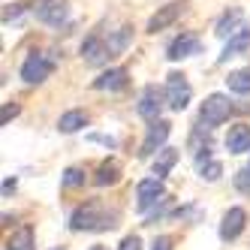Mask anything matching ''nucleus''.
<instances>
[{
    "instance_id": "nucleus-1",
    "label": "nucleus",
    "mask_w": 250,
    "mask_h": 250,
    "mask_svg": "<svg viewBox=\"0 0 250 250\" xmlns=\"http://www.w3.org/2000/svg\"><path fill=\"white\" fill-rule=\"evenodd\" d=\"M115 226H118V214H109L103 208V202H84L69 217V229L73 232H105Z\"/></svg>"
},
{
    "instance_id": "nucleus-2",
    "label": "nucleus",
    "mask_w": 250,
    "mask_h": 250,
    "mask_svg": "<svg viewBox=\"0 0 250 250\" xmlns=\"http://www.w3.org/2000/svg\"><path fill=\"white\" fill-rule=\"evenodd\" d=\"M232 112H235V105L229 103V97H223V94H211V97L202 103L199 118H202V124H208V127H220L223 121H229Z\"/></svg>"
},
{
    "instance_id": "nucleus-3",
    "label": "nucleus",
    "mask_w": 250,
    "mask_h": 250,
    "mask_svg": "<svg viewBox=\"0 0 250 250\" xmlns=\"http://www.w3.org/2000/svg\"><path fill=\"white\" fill-rule=\"evenodd\" d=\"M51 73H55V58H48L45 51H33V55L24 61V66H21V79L27 84H40Z\"/></svg>"
},
{
    "instance_id": "nucleus-4",
    "label": "nucleus",
    "mask_w": 250,
    "mask_h": 250,
    "mask_svg": "<svg viewBox=\"0 0 250 250\" xmlns=\"http://www.w3.org/2000/svg\"><path fill=\"white\" fill-rule=\"evenodd\" d=\"M190 84L181 73H169L166 76V105L172 112H184L187 103H190Z\"/></svg>"
},
{
    "instance_id": "nucleus-5",
    "label": "nucleus",
    "mask_w": 250,
    "mask_h": 250,
    "mask_svg": "<svg viewBox=\"0 0 250 250\" xmlns=\"http://www.w3.org/2000/svg\"><path fill=\"white\" fill-rule=\"evenodd\" d=\"M169 133H172V124L169 121H154L151 127H148V136H145V142H142V148H139V157H151L169 139Z\"/></svg>"
},
{
    "instance_id": "nucleus-6",
    "label": "nucleus",
    "mask_w": 250,
    "mask_h": 250,
    "mask_svg": "<svg viewBox=\"0 0 250 250\" xmlns=\"http://www.w3.org/2000/svg\"><path fill=\"white\" fill-rule=\"evenodd\" d=\"M82 58L91 63V66H103L105 61L112 58V51H109V42H105L103 37H87L84 42H82Z\"/></svg>"
},
{
    "instance_id": "nucleus-7",
    "label": "nucleus",
    "mask_w": 250,
    "mask_h": 250,
    "mask_svg": "<svg viewBox=\"0 0 250 250\" xmlns=\"http://www.w3.org/2000/svg\"><path fill=\"white\" fill-rule=\"evenodd\" d=\"M136 199H139V211L157 205L160 199H163V181H160V178H145V181H139Z\"/></svg>"
},
{
    "instance_id": "nucleus-8",
    "label": "nucleus",
    "mask_w": 250,
    "mask_h": 250,
    "mask_svg": "<svg viewBox=\"0 0 250 250\" xmlns=\"http://www.w3.org/2000/svg\"><path fill=\"white\" fill-rule=\"evenodd\" d=\"M136 112L145 121H157L160 112H163V94H160L154 84H148L145 94H142V100H139V105H136Z\"/></svg>"
},
{
    "instance_id": "nucleus-9",
    "label": "nucleus",
    "mask_w": 250,
    "mask_h": 250,
    "mask_svg": "<svg viewBox=\"0 0 250 250\" xmlns=\"http://www.w3.org/2000/svg\"><path fill=\"white\" fill-rule=\"evenodd\" d=\"M244 223H247L244 208H229L223 214V223H220V238L223 241H235L241 232H244Z\"/></svg>"
},
{
    "instance_id": "nucleus-10",
    "label": "nucleus",
    "mask_w": 250,
    "mask_h": 250,
    "mask_svg": "<svg viewBox=\"0 0 250 250\" xmlns=\"http://www.w3.org/2000/svg\"><path fill=\"white\" fill-rule=\"evenodd\" d=\"M202 51V42H199V37L196 33H181L172 45H169V61H181V58H190V55H199Z\"/></svg>"
},
{
    "instance_id": "nucleus-11",
    "label": "nucleus",
    "mask_w": 250,
    "mask_h": 250,
    "mask_svg": "<svg viewBox=\"0 0 250 250\" xmlns=\"http://www.w3.org/2000/svg\"><path fill=\"white\" fill-rule=\"evenodd\" d=\"M181 12H184V6H181V3H166V6H160V9L151 15L148 30H151V33L166 30L169 24H175V21H178V15H181Z\"/></svg>"
},
{
    "instance_id": "nucleus-12",
    "label": "nucleus",
    "mask_w": 250,
    "mask_h": 250,
    "mask_svg": "<svg viewBox=\"0 0 250 250\" xmlns=\"http://www.w3.org/2000/svg\"><path fill=\"white\" fill-rule=\"evenodd\" d=\"M226 151L229 154L250 151V127H247V124H235V127H229V133H226Z\"/></svg>"
},
{
    "instance_id": "nucleus-13",
    "label": "nucleus",
    "mask_w": 250,
    "mask_h": 250,
    "mask_svg": "<svg viewBox=\"0 0 250 250\" xmlns=\"http://www.w3.org/2000/svg\"><path fill=\"white\" fill-rule=\"evenodd\" d=\"M130 82V73L127 69H109V73H103L100 79H94V87L97 91H121V87H127Z\"/></svg>"
},
{
    "instance_id": "nucleus-14",
    "label": "nucleus",
    "mask_w": 250,
    "mask_h": 250,
    "mask_svg": "<svg viewBox=\"0 0 250 250\" xmlns=\"http://www.w3.org/2000/svg\"><path fill=\"white\" fill-rule=\"evenodd\" d=\"M37 19H40L42 24H51V27H61V21L66 19V3H63V0H51V3L40 6V12H37Z\"/></svg>"
},
{
    "instance_id": "nucleus-15",
    "label": "nucleus",
    "mask_w": 250,
    "mask_h": 250,
    "mask_svg": "<svg viewBox=\"0 0 250 250\" xmlns=\"http://www.w3.org/2000/svg\"><path fill=\"white\" fill-rule=\"evenodd\" d=\"M250 45V24H244L235 37H229V42H226V48H223V55H220V63L223 61H229V58H235L238 51H244Z\"/></svg>"
},
{
    "instance_id": "nucleus-16",
    "label": "nucleus",
    "mask_w": 250,
    "mask_h": 250,
    "mask_svg": "<svg viewBox=\"0 0 250 250\" xmlns=\"http://www.w3.org/2000/svg\"><path fill=\"white\" fill-rule=\"evenodd\" d=\"M118 178H121V163H118V160H103L97 175H94V184L97 187H109V184L118 181Z\"/></svg>"
},
{
    "instance_id": "nucleus-17",
    "label": "nucleus",
    "mask_w": 250,
    "mask_h": 250,
    "mask_svg": "<svg viewBox=\"0 0 250 250\" xmlns=\"http://www.w3.org/2000/svg\"><path fill=\"white\" fill-rule=\"evenodd\" d=\"M6 250H33V229L21 226L6 238Z\"/></svg>"
},
{
    "instance_id": "nucleus-18",
    "label": "nucleus",
    "mask_w": 250,
    "mask_h": 250,
    "mask_svg": "<svg viewBox=\"0 0 250 250\" xmlns=\"http://www.w3.org/2000/svg\"><path fill=\"white\" fill-rule=\"evenodd\" d=\"M58 127H61V133H79L82 127H87V115H84V112H79V109H73V112L61 115Z\"/></svg>"
},
{
    "instance_id": "nucleus-19",
    "label": "nucleus",
    "mask_w": 250,
    "mask_h": 250,
    "mask_svg": "<svg viewBox=\"0 0 250 250\" xmlns=\"http://www.w3.org/2000/svg\"><path fill=\"white\" fill-rule=\"evenodd\" d=\"M226 87H229V91H235V94H250V66L229 73L226 76Z\"/></svg>"
},
{
    "instance_id": "nucleus-20",
    "label": "nucleus",
    "mask_w": 250,
    "mask_h": 250,
    "mask_svg": "<svg viewBox=\"0 0 250 250\" xmlns=\"http://www.w3.org/2000/svg\"><path fill=\"white\" fill-rule=\"evenodd\" d=\"M178 163V151L175 148H163L157 154V160H154V175L157 178H163V175H169V169Z\"/></svg>"
},
{
    "instance_id": "nucleus-21",
    "label": "nucleus",
    "mask_w": 250,
    "mask_h": 250,
    "mask_svg": "<svg viewBox=\"0 0 250 250\" xmlns=\"http://www.w3.org/2000/svg\"><path fill=\"white\" fill-rule=\"evenodd\" d=\"M130 40H133V30H130V27H121V30L115 33V37H109V40H105V42H109L112 58H115V55H121V51L130 45Z\"/></svg>"
},
{
    "instance_id": "nucleus-22",
    "label": "nucleus",
    "mask_w": 250,
    "mask_h": 250,
    "mask_svg": "<svg viewBox=\"0 0 250 250\" xmlns=\"http://www.w3.org/2000/svg\"><path fill=\"white\" fill-rule=\"evenodd\" d=\"M238 19H241V12L238 9H232V12H226L223 15V19H220V24H217V33H220V37H226V33H232V37H235V24H238Z\"/></svg>"
},
{
    "instance_id": "nucleus-23",
    "label": "nucleus",
    "mask_w": 250,
    "mask_h": 250,
    "mask_svg": "<svg viewBox=\"0 0 250 250\" xmlns=\"http://www.w3.org/2000/svg\"><path fill=\"white\" fill-rule=\"evenodd\" d=\"M84 181H87V172L79 169V166H69V169L63 172V187H82Z\"/></svg>"
},
{
    "instance_id": "nucleus-24",
    "label": "nucleus",
    "mask_w": 250,
    "mask_h": 250,
    "mask_svg": "<svg viewBox=\"0 0 250 250\" xmlns=\"http://www.w3.org/2000/svg\"><path fill=\"white\" fill-rule=\"evenodd\" d=\"M199 172H202V178H205V181H217V178L223 175V166L217 163V160H208L205 166H199Z\"/></svg>"
},
{
    "instance_id": "nucleus-25",
    "label": "nucleus",
    "mask_w": 250,
    "mask_h": 250,
    "mask_svg": "<svg viewBox=\"0 0 250 250\" xmlns=\"http://www.w3.org/2000/svg\"><path fill=\"white\" fill-rule=\"evenodd\" d=\"M15 115H19V105H15V103H6V105H3V112H0V124L6 127V124H9Z\"/></svg>"
},
{
    "instance_id": "nucleus-26",
    "label": "nucleus",
    "mask_w": 250,
    "mask_h": 250,
    "mask_svg": "<svg viewBox=\"0 0 250 250\" xmlns=\"http://www.w3.org/2000/svg\"><path fill=\"white\" fill-rule=\"evenodd\" d=\"M235 187H238L241 193H250V169H244V172L235 175Z\"/></svg>"
},
{
    "instance_id": "nucleus-27",
    "label": "nucleus",
    "mask_w": 250,
    "mask_h": 250,
    "mask_svg": "<svg viewBox=\"0 0 250 250\" xmlns=\"http://www.w3.org/2000/svg\"><path fill=\"white\" fill-rule=\"evenodd\" d=\"M118 250H142V238H139V235H127V238L121 241Z\"/></svg>"
},
{
    "instance_id": "nucleus-28",
    "label": "nucleus",
    "mask_w": 250,
    "mask_h": 250,
    "mask_svg": "<svg viewBox=\"0 0 250 250\" xmlns=\"http://www.w3.org/2000/svg\"><path fill=\"white\" fill-rule=\"evenodd\" d=\"M151 250H172V238H166V235H160L157 241H154V247Z\"/></svg>"
},
{
    "instance_id": "nucleus-29",
    "label": "nucleus",
    "mask_w": 250,
    "mask_h": 250,
    "mask_svg": "<svg viewBox=\"0 0 250 250\" xmlns=\"http://www.w3.org/2000/svg\"><path fill=\"white\" fill-rule=\"evenodd\" d=\"M15 190V181H12V178H6V181H3V196H9Z\"/></svg>"
},
{
    "instance_id": "nucleus-30",
    "label": "nucleus",
    "mask_w": 250,
    "mask_h": 250,
    "mask_svg": "<svg viewBox=\"0 0 250 250\" xmlns=\"http://www.w3.org/2000/svg\"><path fill=\"white\" fill-rule=\"evenodd\" d=\"M91 250H109V247H103V244H94V247H91Z\"/></svg>"
},
{
    "instance_id": "nucleus-31",
    "label": "nucleus",
    "mask_w": 250,
    "mask_h": 250,
    "mask_svg": "<svg viewBox=\"0 0 250 250\" xmlns=\"http://www.w3.org/2000/svg\"><path fill=\"white\" fill-rule=\"evenodd\" d=\"M247 169H250V166H247Z\"/></svg>"
}]
</instances>
